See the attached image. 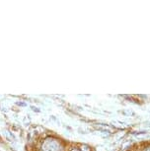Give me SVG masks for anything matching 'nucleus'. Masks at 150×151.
I'll return each instance as SVG.
<instances>
[{
	"instance_id": "nucleus-1",
	"label": "nucleus",
	"mask_w": 150,
	"mask_h": 151,
	"mask_svg": "<svg viewBox=\"0 0 150 151\" xmlns=\"http://www.w3.org/2000/svg\"><path fill=\"white\" fill-rule=\"evenodd\" d=\"M63 147L61 142L56 138L47 137L44 139L42 145V151H62Z\"/></svg>"
},
{
	"instance_id": "nucleus-2",
	"label": "nucleus",
	"mask_w": 150,
	"mask_h": 151,
	"mask_svg": "<svg viewBox=\"0 0 150 151\" xmlns=\"http://www.w3.org/2000/svg\"><path fill=\"white\" fill-rule=\"evenodd\" d=\"M79 149H80V151H93L92 147L87 144H81L79 146Z\"/></svg>"
},
{
	"instance_id": "nucleus-3",
	"label": "nucleus",
	"mask_w": 150,
	"mask_h": 151,
	"mask_svg": "<svg viewBox=\"0 0 150 151\" xmlns=\"http://www.w3.org/2000/svg\"><path fill=\"white\" fill-rule=\"evenodd\" d=\"M140 151H150V142L148 143H145L142 145V147H141Z\"/></svg>"
},
{
	"instance_id": "nucleus-4",
	"label": "nucleus",
	"mask_w": 150,
	"mask_h": 151,
	"mask_svg": "<svg viewBox=\"0 0 150 151\" xmlns=\"http://www.w3.org/2000/svg\"><path fill=\"white\" fill-rule=\"evenodd\" d=\"M123 114L126 116H135V114L132 112V111H123Z\"/></svg>"
},
{
	"instance_id": "nucleus-5",
	"label": "nucleus",
	"mask_w": 150,
	"mask_h": 151,
	"mask_svg": "<svg viewBox=\"0 0 150 151\" xmlns=\"http://www.w3.org/2000/svg\"><path fill=\"white\" fill-rule=\"evenodd\" d=\"M70 151H80V149H79V147H72L71 149H70Z\"/></svg>"
}]
</instances>
